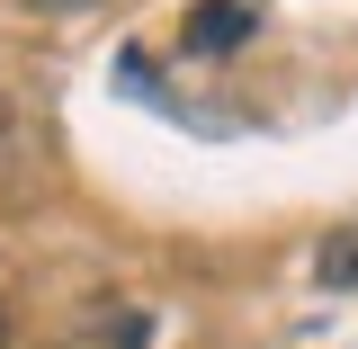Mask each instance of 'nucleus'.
I'll use <instances>...</instances> for the list:
<instances>
[{
  "label": "nucleus",
  "instance_id": "20e7f679",
  "mask_svg": "<svg viewBox=\"0 0 358 349\" xmlns=\"http://www.w3.org/2000/svg\"><path fill=\"white\" fill-rule=\"evenodd\" d=\"M0 349H9V313H0Z\"/></svg>",
  "mask_w": 358,
  "mask_h": 349
},
{
  "label": "nucleus",
  "instance_id": "f03ea898",
  "mask_svg": "<svg viewBox=\"0 0 358 349\" xmlns=\"http://www.w3.org/2000/svg\"><path fill=\"white\" fill-rule=\"evenodd\" d=\"M313 287H331V296H350V287H358V215L322 233V251H313Z\"/></svg>",
  "mask_w": 358,
  "mask_h": 349
},
{
  "label": "nucleus",
  "instance_id": "7ed1b4c3",
  "mask_svg": "<svg viewBox=\"0 0 358 349\" xmlns=\"http://www.w3.org/2000/svg\"><path fill=\"white\" fill-rule=\"evenodd\" d=\"M36 9H99V0H36Z\"/></svg>",
  "mask_w": 358,
  "mask_h": 349
},
{
  "label": "nucleus",
  "instance_id": "f257e3e1",
  "mask_svg": "<svg viewBox=\"0 0 358 349\" xmlns=\"http://www.w3.org/2000/svg\"><path fill=\"white\" fill-rule=\"evenodd\" d=\"M251 36H260V0H197V9L179 18V45L206 54V63H215V54H242Z\"/></svg>",
  "mask_w": 358,
  "mask_h": 349
}]
</instances>
